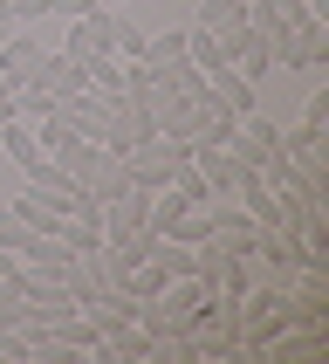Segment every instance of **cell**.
<instances>
[{
    "label": "cell",
    "instance_id": "e0dca14e",
    "mask_svg": "<svg viewBox=\"0 0 329 364\" xmlns=\"http://www.w3.org/2000/svg\"><path fill=\"white\" fill-rule=\"evenodd\" d=\"M233 124H240L233 110H206L199 131H192V144H233Z\"/></svg>",
    "mask_w": 329,
    "mask_h": 364
},
{
    "label": "cell",
    "instance_id": "603a6c76",
    "mask_svg": "<svg viewBox=\"0 0 329 364\" xmlns=\"http://www.w3.org/2000/svg\"><path fill=\"white\" fill-rule=\"evenodd\" d=\"M96 0H48V14H62V21H76V14H89Z\"/></svg>",
    "mask_w": 329,
    "mask_h": 364
},
{
    "label": "cell",
    "instance_id": "5bb4252c",
    "mask_svg": "<svg viewBox=\"0 0 329 364\" xmlns=\"http://www.w3.org/2000/svg\"><path fill=\"white\" fill-rule=\"evenodd\" d=\"M82 193H89L96 206H103V200H117V193H130V172H123V159H110V151H103V165L82 179Z\"/></svg>",
    "mask_w": 329,
    "mask_h": 364
},
{
    "label": "cell",
    "instance_id": "8992f818",
    "mask_svg": "<svg viewBox=\"0 0 329 364\" xmlns=\"http://www.w3.org/2000/svg\"><path fill=\"white\" fill-rule=\"evenodd\" d=\"M226 151H233V159H240L247 172H254V165H261L267 151H281V124H267L261 110H247V117L233 124V144H226Z\"/></svg>",
    "mask_w": 329,
    "mask_h": 364
},
{
    "label": "cell",
    "instance_id": "277c9868",
    "mask_svg": "<svg viewBox=\"0 0 329 364\" xmlns=\"http://www.w3.org/2000/svg\"><path fill=\"white\" fill-rule=\"evenodd\" d=\"M151 138V117H144V103H110V110H103V151H110V159H130V151H138V144Z\"/></svg>",
    "mask_w": 329,
    "mask_h": 364
},
{
    "label": "cell",
    "instance_id": "7402d4cb",
    "mask_svg": "<svg viewBox=\"0 0 329 364\" xmlns=\"http://www.w3.org/2000/svg\"><path fill=\"white\" fill-rule=\"evenodd\" d=\"M302 124H316V131L329 124V90H316V97H308V117H302Z\"/></svg>",
    "mask_w": 329,
    "mask_h": 364
},
{
    "label": "cell",
    "instance_id": "5b68a950",
    "mask_svg": "<svg viewBox=\"0 0 329 364\" xmlns=\"http://www.w3.org/2000/svg\"><path fill=\"white\" fill-rule=\"evenodd\" d=\"M103 241H130V234H144L151 227V193L144 186H130V193H117V200H103Z\"/></svg>",
    "mask_w": 329,
    "mask_h": 364
},
{
    "label": "cell",
    "instance_id": "52a82bcc",
    "mask_svg": "<svg viewBox=\"0 0 329 364\" xmlns=\"http://www.w3.org/2000/svg\"><path fill=\"white\" fill-rule=\"evenodd\" d=\"M192 165H199V179L213 186V200H233L240 193V179H247V165L226 151V144H192Z\"/></svg>",
    "mask_w": 329,
    "mask_h": 364
},
{
    "label": "cell",
    "instance_id": "9a60e30c",
    "mask_svg": "<svg viewBox=\"0 0 329 364\" xmlns=\"http://www.w3.org/2000/svg\"><path fill=\"white\" fill-rule=\"evenodd\" d=\"M55 241H62V255H103V227L96 220H62Z\"/></svg>",
    "mask_w": 329,
    "mask_h": 364
},
{
    "label": "cell",
    "instance_id": "8fae6325",
    "mask_svg": "<svg viewBox=\"0 0 329 364\" xmlns=\"http://www.w3.org/2000/svg\"><path fill=\"white\" fill-rule=\"evenodd\" d=\"M41 55H48V48H41L35 35H21V28H14V35H0V69H7L14 82H28V76H35V69H41Z\"/></svg>",
    "mask_w": 329,
    "mask_h": 364
},
{
    "label": "cell",
    "instance_id": "7c38bea8",
    "mask_svg": "<svg viewBox=\"0 0 329 364\" xmlns=\"http://www.w3.org/2000/svg\"><path fill=\"white\" fill-rule=\"evenodd\" d=\"M0 151H7V159H14L21 172H28V165L41 159V138H35V124H28V117H7V124H0Z\"/></svg>",
    "mask_w": 329,
    "mask_h": 364
},
{
    "label": "cell",
    "instance_id": "cb8c5ba5",
    "mask_svg": "<svg viewBox=\"0 0 329 364\" xmlns=\"http://www.w3.org/2000/svg\"><path fill=\"white\" fill-rule=\"evenodd\" d=\"M14 90H21V82H14V76H7V69H0V97H14Z\"/></svg>",
    "mask_w": 329,
    "mask_h": 364
},
{
    "label": "cell",
    "instance_id": "d4e9b609",
    "mask_svg": "<svg viewBox=\"0 0 329 364\" xmlns=\"http://www.w3.org/2000/svg\"><path fill=\"white\" fill-rule=\"evenodd\" d=\"M302 7H316V14H329V0H302Z\"/></svg>",
    "mask_w": 329,
    "mask_h": 364
},
{
    "label": "cell",
    "instance_id": "d6986e66",
    "mask_svg": "<svg viewBox=\"0 0 329 364\" xmlns=\"http://www.w3.org/2000/svg\"><path fill=\"white\" fill-rule=\"evenodd\" d=\"M302 35H308V55L329 62V14H302Z\"/></svg>",
    "mask_w": 329,
    "mask_h": 364
},
{
    "label": "cell",
    "instance_id": "484cf974",
    "mask_svg": "<svg viewBox=\"0 0 329 364\" xmlns=\"http://www.w3.org/2000/svg\"><path fill=\"white\" fill-rule=\"evenodd\" d=\"M96 7H123V0H96Z\"/></svg>",
    "mask_w": 329,
    "mask_h": 364
},
{
    "label": "cell",
    "instance_id": "ba28073f",
    "mask_svg": "<svg viewBox=\"0 0 329 364\" xmlns=\"http://www.w3.org/2000/svg\"><path fill=\"white\" fill-rule=\"evenodd\" d=\"M213 241L233 247V255H254V247H261V227H254V213H247L240 200H233V206L213 200Z\"/></svg>",
    "mask_w": 329,
    "mask_h": 364
},
{
    "label": "cell",
    "instance_id": "ac0fdd59",
    "mask_svg": "<svg viewBox=\"0 0 329 364\" xmlns=\"http://www.w3.org/2000/svg\"><path fill=\"white\" fill-rule=\"evenodd\" d=\"M28 234H35V227H21V213L0 200V247H7V255H21V247H28Z\"/></svg>",
    "mask_w": 329,
    "mask_h": 364
},
{
    "label": "cell",
    "instance_id": "4fadbf2b",
    "mask_svg": "<svg viewBox=\"0 0 329 364\" xmlns=\"http://www.w3.org/2000/svg\"><path fill=\"white\" fill-rule=\"evenodd\" d=\"M267 55L281 62V69H316V55H308V35H302V21H295V28H274V35H267Z\"/></svg>",
    "mask_w": 329,
    "mask_h": 364
},
{
    "label": "cell",
    "instance_id": "2e32d148",
    "mask_svg": "<svg viewBox=\"0 0 329 364\" xmlns=\"http://www.w3.org/2000/svg\"><path fill=\"white\" fill-rule=\"evenodd\" d=\"M247 21V0H206L199 7V28H213V35H220V28H240Z\"/></svg>",
    "mask_w": 329,
    "mask_h": 364
},
{
    "label": "cell",
    "instance_id": "7a4b0ae2",
    "mask_svg": "<svg viewBox=\"0 0 329 364\" xmlns=\"http://www.w3.org/2000/svg\"><path fill=\"white\" fill-rule=\"evenodd\" d=\"M117 28H123L117 7H89V14L69 21V35H62V55L76 62V69H89L96 55H117Z\"/></svg>",
    "mask_w": 329,
    "mask_h": 364
},
{
    "label": "cell",
    "instance_id": "6da1fadb",
    "mask_svg": "<svg viewBox=\"0 0 329 364\" xmlns=\"http://www.w3.org/2000/svg\"><path fill=\"white\" fill-rule=\"evenodd\" d=\"M185 165H192V138H164V131H151V138L123 159V172H130V186H144V193H164Z\"/></svg>",
    "mask_w": 329,
    "mask_h": 364
},
{
    "label": "cell",
    "instance_id": "44dd1931",
    "mask_svg": "<svg viewBox=\"0 0 329 364\" xmlns=\"http://www.w3.org/2000/svg\"><path fill=\"white\" fill-rule=\"evenodd\" d=\"M7 14H14V28H28V21L48 14V0H7Z\"/></svg>",
    "mask_w": 329,
    "mask_h": 364
},
{
    "label": "cell",
    "instance_id": "9c48e42d",
    "mask_svg": "<svg viewBox=\"0 0 329 364\" xmlns=\"http://www.w3.org/2000/svg\"><path fill=\"white\" fill-rule=\"evenodd\" d=\"M206 90H213V103H220V110H233V117H247V110H254V82H247L233 62H220V69L206 76Z\"/></svg>",
    "mask_w": 329,
    "mask_h": 364
},
{
    "label": "cell",
    "instance_id": "30bf717a",
    "mask_svg": "<svg viewBox=\"0 0 329 364\" xmlns=\"http://www.w3.org/2000/svg\"><path fill=\"white\" fill-rule=\"evenodd\" d=\"M7 206H14V213H21V227H35V234H55V227H62V200H55V193H41V186L14 193Z\"/></svg>",
    "mask_w": 329,
    "mask_h": 364
},
{
    "label": "cell",
    "instance_id": "ffe728a7",
    "mask_svg": "<svg viewBox=\"0 0 329 364\" xmlns=\"http://www.w3.org/2000/svg\"><path fill=\"white\" fill-rule=\"evenodd\" d=\"M144 41H151V28H130V21H123V28H117V55L123 62H144Z\"/></svg>",
    "mask_w": 329,
    "mask_h": 364
},
{
    "label": "cell",
    "instance_id": "3957f363",
    "mask_svg": "<svg viewBox=\"0 0 329 364\" xmlns=\"http://www.w3.org/2000/svg\"><path fill=\"white\" fill-rule=\"evenodd\" d=\"M213 41H220V62H233V69H240V76L261 90V76L274 69V55H267V35H261V28H254V21H240V28H220Z\"/></svg>",
    "mask_w": 329,
    "mask_h": 364
}]
</instances>
